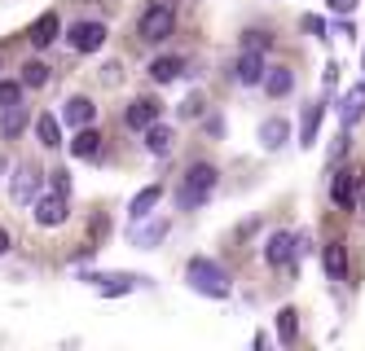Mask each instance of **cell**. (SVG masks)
<instances>
[{"label":"cell","mask_w":365,"mask_h":351,"mask_svg":"<svg viewBox=\"0 0 365 351\" xmlns=\"http://www.w3.org/2000/svg\"><path fill=\"white\" fill-rule=\"evenodd\" d=\"M185 281H190L194 294H202V299H229V290H233L229 273L216 259H190L185 263Z\"/></svg>","instance_id":"cell-1"},{"label":"cell","mask_w":365,"mask_h":351,"mask_svg":"<svg viewBox=\"0 0 365 351\" xmlns=\"http://www.w3.org/2000/svg\"><path fill=\"white\" fill-rule=\"evenodd\" d=\"M172 26H176V0H150V9L141 14L137 31H141L145 44H159V40L172 36Z\"/></svg>","instance_id":"cell-2"},{"label":"cell","mask_w":365,"mask_h":351,"mask_svg":"<svg viewBox=\"0 0 365 351\" xmlns=\"http://www.w3.org/2000/svg\"><path fill=\"white\" fill-rule=\"evenodd\" d=\"M212 189H216V167H212V163H194V167L185 172V184H180V194H176L180 211H194V206H202Z\"/></svg>","instance_id":"cell-3"},{"label":"cell","mask_w":365,"mask_h":351,"mask_svg":"<svg viewBox=\"0 0 365 351\" xmlns=\"http://www.w3.org/2000/svg\"><path fill=\"white\" fill-rule=\"evenodd\" d=\"M31 206H36V224H40V229H58V224H66V194H58V189H48V194L36 198Z\"/></svg>","instance_id":"cell-4"},{"label":"cell","mask_w":365,"mask_h":351,"mask_svg":"<svg viewBox=\"0 0 365 351\" xmlns=\"http://www.w3.org/2000/svg\"><path fill=\"white\" fill-rule=\"evenodd\" d=\"M62 36V22H58V14L48 9V14H40L31 26H27V44L36 48V53H44V48H53V40Z\"/></svg>","instance_id":"cell-5"},{"label":"cell","mask_w":365,"mask_h":351,"mask_svg":"<svg viewBox=\"0 0 365 351\" xmlns=\"http://www.w3.org/2000/svg\"><path fill=\"white\" fill-rule=\"evenodd\" d=\"M106 44V22H75L71 26V48L75 53H97Z\"/></svg>","instance_id":"cell-6"},{"label":"cell","mask_w":365,"mask_h":351,"mask_svg":"<svg viewBox=\"0 0 365 351\" xmlns=\"http://www.w3.org/2000/svg\"><path fill=\"white\" fill-rule=\"evenodd\" d=\"M264 259H269L273 268H291V263L299 259V251H295V233H273V237L264 241Z\"/></svg>","instance_id":"cell-7"},{"label":"cell","mask_w":365,"mask_h":351,"mask_svg":"<svg viewBox=\"0 0 365 351\" xmlns=\"http://www.w3.org/2000/svg\"><path fill=\"white\" fill-rule=\"evenodd\" d=\"M264 53H255V48H242V58L233 62V79L238 84H264Z\"/></svg>","instance_id":"cell-8"},{"label":"cell","mask_w":365,"mask_h":351,"mask_svg":"<svg viewBox=\"0 0 365 351\" xmlns=\"http://www.w3.org/2000/svg\"><path fill=\"white\" fill-rule=\"evenodd\" d=\"M36 184H40V172H36V167H18L14 180H9V202H14V206L36 202Z\"/></svg>","instance_id":"cell-9"},{"label":"cell","mask_w":365,"mask_h":351,"mask_svg":"<svg viewBox=\"0 0 365 351\" xmlns=\"http://www.w3.org/2000/svg\"><path fill=\"white\" fill-rule=\"evenodd\" d=\"M159 115H163V105L154 101V97H141V101H133V105H128L123 123H128V127H137V132H145L150 123H159Z\"/></svg>","instance_id":"cell-10"},{"label":"cell","mask_w":365,"mask_h":351,"mask_svg":"<svg viewBox=\"0 0 365 351\" xmlns=\"http://www.w3.org/2000/svg\"><path fill=\"white\" fill-rule=\"evenodd\" d=\"M159 202H163V184H145L141 194H137L133 202H128V220H133V224H137V220H150Z\"/></svg>","instance_id":"cell-11"},{"label":"cell","mask_w":365,"mask_h":351,"mask_svg":"<svg viewBox=\"0 0 365 351\" xmlns=\"http://www.w3.org/2000/svg\"><path fill=\"white\" fill-rule=\"evenodd\" d=\"M322 268H326V277H330V281H348V246H344V241H326Z\"/></svg>","instance_id":"cell-12"},{"label":"cell","mask_w":365,"mask_h":351,"mask_svg":"<svg viewBox=\"0 0 365 351\" xmlns=\"http://www.w3.org/2000/svg\"><path fill=\"white\" fill-rule=\"evenodd\" d=\"M356 184H361V172H352V167L334 172V180H330V198H334L339 206H352V202H356Z\"/></svg>","instance_id":"cell-13"},{"label":"cell","mask_w":365,"mask_h":351,"mask_svg":"<svg viewBox=\"0 0 365 351\" xmlns=\"http://www.w3.org/2000/svg\"><path fill=\"white\" fill-rule=\"evenodd\" d=\"M295 88V75H291V66H269L264 70V93L273 97V101H282L286 93Z\"/></svg>","instance_id":"cell-14"},{"label":"cell","mask_w":365,"mask_h":351,"mask_svg":"<svg viewBox=\"0 0 365 351\" xmlns=\"http://www.w3.org/2000/svg\"><path fill=\"white\" fill-rule=\"evenodd\" d=\"M71 154H75V158H97V154H101V132H97L93 123H88V127H75Z\"/></svg>","instance_id":"cell-15"},{"label":"cell","mask_w":365,"mask_h":351,"mask_svg":"<svg viewBox=\"0 0 365 351\" xmlns=\"http://www.w3.org/2000/svg\"><path fill=\"white\" fill-rule=\"evenodd\" d=\"M339 119H344V127H356V123L365 119V84H356V88L344 97V105H339Z\"/></svg>","instance_id":"cell-16"},{"label":"cell","mask_w":365,"mask_h":351,"mask_svg":"<svg viewBox=\"0 0 365 351\" xmlns=\"http://www.w3.org/2000/svg\"><path fill=\"white\" fill-rule=\"evenodd\" d=\"M322 110H326V101H308V105H304V123H299V145H312V141H317V127H322Z\"/></svg>","instance_id":"cell-17"},{"label":"cell","mask_w":365,"mask_h":351,"mask_svg":"<svg viewBox=\"0 0 365 351\" xmlns=\"http://www.w3.org/2000/svg\"><path fill=\"white\" fill-rule=\"evenodd\" d=\"M168 220H150V224H141L137 220V229H133V246H159V241L168 237Z\"/></svg>","instance_id":"cell-18"},{"label":"cell","mask_w":365,"mask_h":351,"mask_svg":"<svg viewBox=\"0 0 365 351\" xmlns=\"http://www.w3.org/2000/svg\"><path fill=\"white\" fill-rule=\"evenodd\" d=\"M93 119H97V105H93L88 97H71V101H66V123H71V127H88Z\"/></svg>","instance_id":"cell-19"},{"label":"cell","mask_w":365,"mask_h":351,"mask_svg":"<svg viewBox=\"0 0 365 351\" xmlns=\"http://www.w3.org/2000/svg\"><path fill=\"white\" fill-rule=\"evenodd\" d=\"M27 105H9V110H5V119H0V137H5V141H14V137H22V127H27Z\"/></svg>","instance_id":"cell-20"},{"label":"cell","mask_w":365,"mask_h":351,"mask_svg":"<svg viewBox=\"0 0 365 351\" xmlns=\"http://www.w3.org/2000/svg\"><path fill=\"white\" fill-rule=\"evenodd\" d=\"M36 137H40L44 150H58L62 145V123L53 115H36Z\"/></svg>","instance_id":"cell-21"},{"label":"cell","mask_w":365,"mask_h":351,"mask_svg":"<svg viewBox=\"0 0 365 351\" xmlns=\"http://www.w3.org/2000/svg\"><path fill=\"white\" fill-rule=\"evenodd\" d=\"M295 338H299V312L295 308H282L277 312V342L282 347H295Z\"/></svg>","instance_id":"cell-22"},{"label":"cell","mask_w":365,"mask_h":351,"mask_svg":"<svg viewBox=\"0 0 365 351\" xmlns=\"http://www.w3.org/2000/svg\"><path fill=\"white\" fill-rule=\"evenodd\" d=\"M286 137H291V123H286V119H264V127H259V141H264V150H282Z\"/></svg>","instance_id":"cell-23"},{"label":"cell","mask_w":365,"mask_h":351,"mask_svg":"<svg viewBox=\"0 0 365 351\" xmlns=\"http://www.w3.org/2000/svg\"><path fill=\"white\" fill-rule=\"evenodd\" d=\"M172 141H176V137H172L168 123H150V127H145V150H150V154H172Z\"/></svg>","instance_id":"cell-24"},{"label":"cell","mask_w":365,"mask_h":351,"mask_svg":"<svg viewBox=\"0 0 365 351\" xmlns=\"http://www.w3.org/2000/svg\"><path fill=\"white\" fill-rule=\"evenodd\" d=\"M145 70H150L154 84H172V79H176L180 70H185V62H180V58H154Z\"/></svg>","instance_id":"cell-25"},{"label":"cell","mask_w":365,"mask_h":351,"mask_svg":"<svg viewBox=\"0 0 365 351\" xmlns=\"http://www.w3.org/2000/svg\"><path fill=\"white\" fill-rule=\"evenodd\" d=\"M88 281H97V290L106 294V299H115V294H128V290H133L141 277H128V273L119 277V273H110V277H88Z\"/></svg>","instance_id":"cell-26"},{"label":"cell","mask_w":365,"mask_h":351,"mask_svg":"<svg viewBox=\"0 0 365 351\" xmlns=\"http://www.w3.org/2000/svg\"><path fill=\"white\" fill-rule=\"evenodd\" d=\"M22 79H0V110H9V105H18L22 101Z\"/></svg>","instance_id":"cell-27"},{"label":"cell","mask_w":365,"mask_h":351,"mask_svg":"<svg viewBox=\"0 0 365 351\" xmlns=\"http://www.w3.org/2000/svg\"><path fill=\"white\" fill-rule=\"evenodd\" d=\"M22 84H27V88H44L48 84V66L44 62H27V66H22Z\"/></svg>","instance_id":"cell-28"},{"label":"cell","mask_w":365,"mask_h":351,"mask_svg":"<svg viewBox=\"0 0 365 351\" xmlns=\"http://www.w3.org/2000/svg\"><path fill=\"white\" fill-rule=\"evenodd\" d=\"M242 48H255V53H264V48H273V36H269V31H259V26H251V31L242 36Z\"/></svg>","instance_id":"cell-29"},{"label":"cell","mask_w":365,"mask_h":351,"mask_svg":"<svg viewBox=\"0 0 365 351\" xmlns=\"http://www.w3.org/2000/svg\"><path fill=\"white\" fill-rule=\"evenodd\" d=\"M180 119H202V97H198V93L180 101Z\"/></svg>","instance_id":"cell-30"},{"label":"cell","mask_w":365,"mask_h":351,"mask_svg":"<svg viewBox=\"0 0 365 351\" xmlns=\"http://www.w3.org/2000/svg\"><path fill=\"white\" fill-rule=\"evenodd\" d=\"M48 189H58V194H71V172H48Z\"/></svg>","instance_id":"cell-31"},{"label":"cell","mask_w":365,"mask_h":351,"mask_svg":"<svg viewBox=\"0 0 365 351\" xmlns=\"http://www.w3.org/2000/svg\"><path fill=\"white\" fill-rule=\"evenodd\" d=\"M304 31H312L317 40H326V18H317V14H308L304 18Z\"/></svg>","instance_id":"cell-32"},{"label":"cell","mask_w":365,"mask_h":351,"mask_svg":"<svg viewBox=\"0 0 365 351\" xmlns=\"http://www.w3.org/2000/svg\"><path fill=\"white\" fill-rule=\"evenodd\" d=\"M344 154H348V132H344V137H334V145H330V163H339Z\"/></svg>","instance_id":"cell-33"},{"label":"cell","mask_w":365,"mask_h":351,"mask_svg":"<svg viewBox=\"0 0 365 351\" xmlns=\"http://www.w3.org/2000/svg\"><path fill=\"white\" fill-rule=\"evenodd\" d=\"M322 79H326V88H334V84H339V62H326Z\"/></svg>","instance_id":"cell-34"},{"label":"cell","mask_w":365,"mask_h":351,"mask_svg":"<svg viewBox=\"0 0 365 351\" xmlns=\"http://www.w3.org/2000/svg\"><path fill=\"white\" fill-rule=\"evenodd\" d=\"M326 5H330L334 14H352V9H356V0H326Z\"/></svg>","instance_id":"cell-35"},{"label":"cell","mask_w":365,"mask_h":351,"mask_svg":"<svg viewBox=\"0 0 365 351\" xmlns=\"http://www.w3.org/2000/svg\"><path fill=\"white\" fill-rule=\"evenodd\" d=\"M5 251H9V233H5V229H0V255H5Z\"/></svg>","instance_id":"cell-36"},{"label":"cell","mask_w":365,"mask_h":351,"mask_svg":"<svg viewBox=\"0 0 365 351\" xmlns=\"http://www.w3.org/2000/svg\"><path fill=\"white\" fill-rule=\"evenodd\" d=\"M0 172H5V158H0Z\"/></svg>","instance_id":"cell-37"},{"label":"cell","mask_w":365,"mask_h":351,"mask_svg":"<svg viewBox=\"0 0 365 351\" xmlns=\"http://www.w3.org/2000/svg\"><path fill=\"white\" fill-rule=\"evenodd\" d=\"M361 206H365V198H361Z\"/></svg>","instance_id":"cell-38"},{"label":"cell","mask_w":365,"mask_h":351,"mask_svg":"<svg viewBox=\"0 0 365 351\" xmlns=\"http://www.w3.org/2000/svg\"><path fill=\"white\" fill-rule=\"evenodd\" d=\"M361 62H365V58H361Z\"/></svg>","instance_id":"cell-39"}]
</instances>
